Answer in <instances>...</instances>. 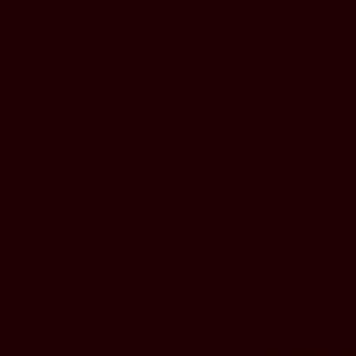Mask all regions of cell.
<instances>
[{"mask_svg": "<svg viewBox=\"0 0 356 356\" xmlns=\"http://www.w3.org/2000/svg\"><path fill=\"white\" fill-rule=\"evenodd\" d=\"M289 356H331V353L323 348H295Z\"/></svg>", "mask_w": 356, "mask_h": 356, "instance_id": "obj_1", "label": "cell"}, {"mask_svg": "<svg viewBox=\"0 0 356 356\" xmlns=\"http://www.w3.org/2000/svg\"><path fill=\"white\" fill-rule=\"evenodd\" d=\"M339 356H356V348H345V350H339Z\"/></svg>", "mask_w": 356, "mask_h": 356, "instance_id": "obj_2", "label": "cell"}, {"mask_svg": "<svg viewBox=\"0 0 356 356\" xmlns=\"http://www.w3.org/2000/svg\"><path fill=\"white\" fill-rule=\"evenodd\" d=\"M264 356H281V353H278V350H267Z\"/></svg>", "mask_w": 356, "mask_h": 356, "instance_id": "obj_3", "label": "cell"}]
</instances>
